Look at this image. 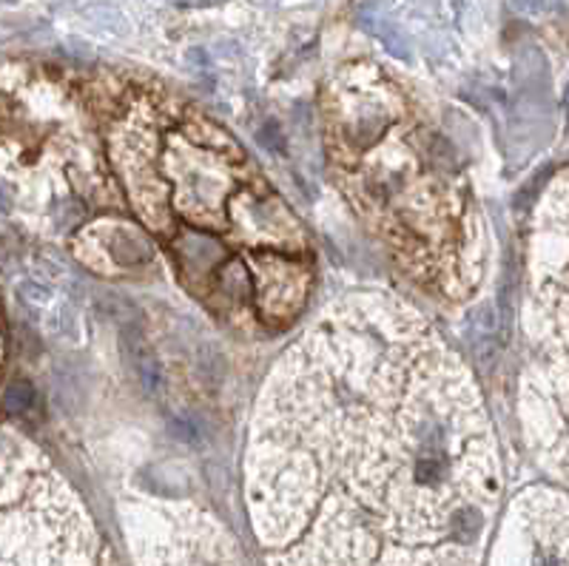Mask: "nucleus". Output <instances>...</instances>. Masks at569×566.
Masks as SVG:
<instances>
[{
  "mask_svg": "<svg viewBox=\"0 0 569 566\" xmlns=\"http://www.w3.org/2000/svg\"><path fill=\"white\" fill-rule=\"evenodd\" d=\"M495 493L498 453L467 370L398 299L328 307L270 373L248 447L250 507L270 535L470 547Z\"/></svg>",
  "mask_w": 569,
  "mask_h": 566,
  "instance_id": "nucleus-1",
  "label": "nucleus"
},
{
  "mask_svg": "<svg viewBox=\"0 0 569 566\" xmlns=\"http://www.w3.org/2000/svg\"><path fill=\"white\" fill-rule=\"evenodd\" d=\"M117 171L137 217L172 250L182 285L228 319L280 325L308 297L302 225L214 122L140 97L120 120Z\"/></svg>",
  "mask_w": 569,
  "mask_h": 566,
  "instance_id": "nucleus-2",
  "label": "nucleus"
}]
</instances>
